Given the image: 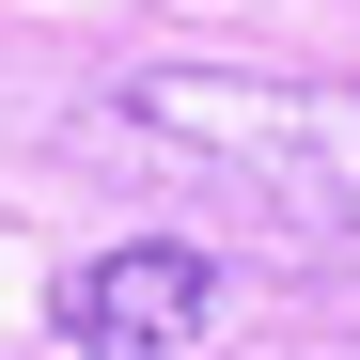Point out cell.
Instances as JSON below:
<instances>
[{"instance_id": "obj_1", "label": "cell", "mask_w": 360, "mask_h": 360, "mask_svg": "<svg viewBox=\"0 0 360 360\" xmlns=\"http://www.w3.org/2000/svg\"><path fill=\"white\" fill-rule=\"evenodd\" d=\"M141 141L235 172V188H266L282 219L314 235H360V79H235V63H141L126 94Z\"/></svg>"}, {"instance_id": "obj_2", "label": "cell", "mask_w": 360, "mask_h": 360, "mask_svg": "<svg viewBox=\"0 0 360 360\" xmlns=\"http://www.w3.org/2000/svg\"><path fill=\"white\" fill-rule=\"evenodd\" d=\"M204 314H219V266L172 251V235H126V251L63 266V297H47V329H63L79 360H188Z\"/></svg>"}]
</instances>
